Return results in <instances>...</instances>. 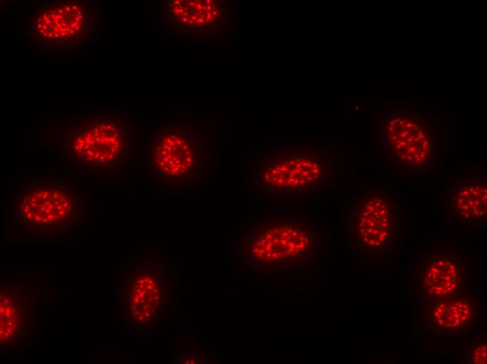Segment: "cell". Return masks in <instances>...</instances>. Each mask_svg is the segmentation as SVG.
<instances>
[{
  "mask_svg": "<svg viewBox=\"0 0 487 364\" xmlns=\"http://www.w3.org/2000/svg\"><path fill=\"white\" fill-rule=\"evenodd\" d=\"M61 144L66 157L92 172L111 169L125 148V134L113 118L91 115L72 120L62 132Z\"/></svg>",
  "mask_w": 487,
  "mask_h": 364,
  "instance_id": "4",
  "label": "cell"
},
{
  "mask_svg": "<svg viewBox=\"0 0 487 364\" xmlns=\"http://www.w3.org/2000/svg\"><path fill=\"white\" fill-rule=\"evenodd\" d=\"M322 174V167L315 160L292 157L269 167L264 174V179L276 188L299 189L313 184Z\"/></svg>",
  "mask_w": 487,
  "mask_h": 364,
  "instance_id": "9",
  "label": "cell"
},
{
  "mask_svg": "<svg viewBox=\"0 0 487 364\" xmlns=\"http://www.w3.org/2000/svg\"><path fill=\"white\" fill-rule=\"evenodd\" d=\"M154 161L161 172L178 176L188 172L193 162L191 146L183 137L167 135L154 148Z\"/></svg>",
  "mask_w": 487,
  "mask_h": 364,
  "instance_id": "10",
  "label": "cell"
},
{
  "mask_svg": "<svg viewBox=\"0 0 487 364\" xmlns=\"http://www.w3.org/2000/svg\"><path fill=\"white\" fill-rule=\"evenodd\" d=\"M78 190L64 182L35 181L22 186L13 198L20 225L37 232H58L80 211Z\"/></svg>",
  "mask_w": 487,
  "mask_h": 364,
  "instance_id": "3",
  "label": "cell"
},
{
  "mask_svg": "<svg viewBox=\"0 0 487 364\" xmlns=\"http://www.w3.org/2000/svg\"><path fill=\"white\" fill-rule=\"evenodd\" d=\"M486 337H480L467 349V357L470 363L474 364L486 363Z\"/></svg>",
  "mask_w": 487,
  "mask_h": 364,
  "instance_id": "13",
  "label": "cell"
},
{
  "mask_svg": "<svg viewBox=\"0 0 487 364\" xmlns=\"http://www.w3.org/2000/svg\"><path fill=\"white\" fill-rule=\"evenodd\" d=\"M387 159L404 172H428L435 165L437 137L428 120L411 110L388 112L381 121Z\"/></svg>",
  "mask_w": 487,
  "mask_h": 364,
  "instance_id": "2",
  "label": "cell"
},
{
  "mask_svg": "<svg viewBox=\"0 0 487 364\" xmlns=\"http://www.w3.org/2000/svg\"><path fill=\"white\" fill-rule=\"evenodd\" d=\"M426 322L435 330L459 334L472 327L480 314L478 300L467 294L439 300H428Z\"/></svg>",
  "mask_w": 487,
  "mask_h": 364,
  "instance_id": "7",
  "label": "cell"
},
{
  "mask_svg": "<svg viewBox=\"0 0 487 364\" xmlns=\"http://www.w3.org/2000/svg\"><path fill=\"white\" fill-rule=\"evenodd\" d=\"M36 8L29 21L32 40L46 50L85 47L99 24L97 10L87 1H48Z\"/></svg>",
  "mask_w": 487,
  "mask_h": 364,
  "instance_id": "1",
  "label": "cell"
},
{
  "mask_svg": "<svg viewBox=\"0 0 487 364\" xmlns=\"http://www.w3.org/2000/svg\"><path fill=\"white\" fill-rule=\"evenodd\" d=\"M17 302L6 293L1 295V341L13 339L20 327V310Z\"/></svg>",
  "mask_w": 487,
  "mask_h": 364,
  "instance_id": "12",
  "label": "cell"
},
{
  "mask_svg": "<svg viewBox=\"0 0 487 364\" xmlns=\"http://www.w3.org/2000/svg\"><path fill=\"white\" fill-rule=\"evenodd\" d=\"M171 9L181 21L188 25L211 23L218 13L215 1L211 0L174 1Z\"/></svg>",
  "mask_w": 487,
  "mask_h": 364,
  "instance_id": "11",
  "label": "cell"
},
{
  "mask_svg": "<svg viewBox=\"0 0 487 364\" xmlns=\"http://www.w3.org/2000/svg\"><path fill=\"white\" fill-rule=\"evenodd\" d=\"M416 279L419 295L428 300L467 295L468 258L452 249L427 251L418 260Z\"/></svg>",
  "mask_w": 487,
  "mask_h": 364,
  "instance_id": "5",
  "label": "cell"
},
{
  "mask_svg": "<svg viewBox=\"0 0 487 364\" xmlns=\"http://www.w3.org/2000/svg\"><path fill=\"white\" fill-rule=\"evenodd\" d=\"M451 217L460 224L476 225L486 221V176L459 178L448 192Z\"/></svg>",
  "mask_w": 487,
  "mask_h": 364,
  "instance_id": "8",
  "label": "cell"
},
{
  "mask_svg": "<svg viewBox=\"0 0 487 364\" xmlns=\"http://www.w3.org/2000/svg\"><path fill=\"white\" fill-rule=\"evenodd\" d=\"M396 204L386 189L367 191L355 207V234L360 248L382 255L393 248L395 239Z\"/></svg>",
  "mask_w": 487,
  "mask_h": 364,
  "instance_id": "6",
  "label": "cell"
}]
</instances>
